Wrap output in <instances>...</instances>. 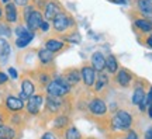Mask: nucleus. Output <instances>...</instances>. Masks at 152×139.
I'll list each match as a JSON object with an SVG mask.
<instances>
[{
  "label": "nucleus",
  "mask_w": 152,
  "mask_h": 139,
  "mask_svg": "<svg viewBox=\"0 0 152 139\" xmlns=\"http://www.w3.org/2000/svg\"><path fill=\"white\" fill-rule=\"evenodd\" d=\"M10 52H11V48L9 41L4 39V38H1L0 39V62H1V65L7 63V60L10 58Z\"/></svg>",
  "instance_id": "aec40b11"
},
{
  "label": "nucleus",
  "mask_w": 152,
  "mask_h": 139,
  "mask_svg": "<svg viewBox=\"0 0 152 139\" xmlns=\"http://www.w3.org/2000/svg\"><path fill=\"white\" fill-rule=\"evenodd\" d=\"M145 44H147L148 48H152V32L147 37V39H145Z\"/></svg>",
  "instance_id": "79ce46f5"
},
{
  "label": "nucleus",
  "mask_w": 152,
  "mask_h": 139,
  "mask_svg": "<svg viewBox=\"0 0 152 139\" xmlns=\"http://www.w3.org/2000/svg\"><path fill=\"white\" fill-rule=\"evenodd\" d=\"M11 35V30L9 27V24H6V23H0V37L1 38H9Z\"/></svg>",
  "instance_id": "c85d7f7f"
},
{
  "label": "nucleus",
  "mask_w": 152,
  "mask_h": 139,
  "mask_svg": "<svg viewBox=\"0 0 152 139\" xmlns=\"http://www.w3.org/2000/svg\"><path fill=\"white\" fill-rule=\"evenodd\" d=\"M72 87L66 80L64 79L62 75H56L55 77H52V80L48 83V86L45 87V93L47 96H54V97H66L69 96Z\"/></svg>",
  "instance_id": "f03ea898"
},
{
  "label": "nucleus",
  "mask_w": 152,
  "mask_h": 139,
  "mask_svg": "<svg viewBox=\"0 0 152 139\" xmlns=\"http://www.w3.org/2000/svg\"><path fill=\"white\" fill-rule=\"evenodd\" d=\"M7 118H9V115H7V110H6V108H1V107H0V125L6 124Z\"/></svg>",
  "instance_id": "473e14b6"
},
{
  "label": "nucleus",
  "mask_w": 152,
  "mask_h": 139,
  "mask_svg": "<svg viewBox=\"0 0 152 139\" xmlns=\"http://www.w3.org/2000/svg\"><path fill=\"white\" fill-rule=\"evenodd\" d=\"M151 21H152V17H151Z\"/></svg>",
  "instance_id": "de8ad7c7"
},
{
  "label": "nucleus",
  "mask_w": 152,
  "mask_h": 139,
  "mask_svg": "<svg viewBox=\"0 0 152 139\" xmlns=\"http://www.w3.org/2000/svg\"><path fill=\"white\" fill-rule=\"evenodd\" d=\"M45 104V96L42 93H37V94H33L31 97H28L27 103H26V111L30 115H38L39 112L42 111V107Z\"/></svg>",
  "instance_id": "20e7f679"
},
{
  "label": "nucleus",
  "mask_w": 152,
  "mask_h": 139,
  "mask_svg": "<svg viewBox=\"0 0 152 139\" xmlns=\"http://www.w3.org/2000/svg\"><path fill=\"white\" fill-rule=\"evenodd\" d=\"M44 48L48 49L49 52H52V54H56V52H59V51L66 48V44L62 39H59V38H48L45 41Z\"/></svg>",
  "instance_id": "f3484780"
},
{
  "label": "nucleus",
  "mask_w": 152,
  "mask_h": 139,
  "mask_svg": "<svg viewBox=\"0 0 152 139\" xmlns=\"http://www.w3.org/2000/svg\"><path fill=\"white\" fill-rule=\"evenodd\" d=\"M1 1H3V3H4V4H7V3H10L11 0H1Z\"/></svg>",
  "instance_id": "a18cd8bd"
},
{
  "label": "nucleus",
  "mask_w": 152,
  "mask_h": 139,
  "mask_svg": "<svg viewBox=\"0 0 152 139\" xmlns=\"http://www.w3.org/2000/svg\"><path fill=\"white\" fill-rule=\"evenodd\" d=\"M123 136H121V138L123 139H140V136H138V134H137L135 131H134V129L131 128V129H128V131H127V132H123Z\"/></svg>",
  "instance_id": "7c9ffc66"
},
{
  "label": "nucleus",
  "mask_w": 152,
  "mask_h": 139,
  "mask_svg": "<svg viewBox=\"0 0 152 139\" xmlns=\"http://www.w3.org/2000/svg\"><path fill=\"white\" fill-rule=\"evenodd\" d=\"M64 139H83V135L75 125H71L69 128L64 131Z\"/></svg>",
  "instance_id": "393cba45"
},
{
  "label": "nucleus",
  "mask_w": 152,
  "mask_h": 139,
  "mask_svg": "<svg viewBox=\"0 0 152 139\" xmlns=\"http://www.w3.org/2000/svg\"><path fill=\"white\" fill-rule=\"evenodd\" d=\"M39 30H41V31H42V32H48L49 30H51V27H49V23H48V21H45V20H44V21H42V24L39 25Z\"/></svg>",
  "instance_id": "c9c22d12"
},
{
  "label": "nucleus",
  "mask_w": 152,
  "mask_h": 139,
  "mask_svg": "<svg viewBox=\"0 0 152 139\" xmlns=\"http://www.w3.org/2000/svg\"><path fill=\"white\" fill-rule=\"evenodd\" d=\"M34 35H35V34L30 31V32H27L26 35H23V37H18V38L16 39V47H17V48H26L28 44H30V42H31V41L34 39Z\"/></svg>",
  "instance_id": "a878e982"
},
{
  "label": "nucleus",
  "mask_w": 152,
  "mask_h": 139,
  "mask_svg": "<svg viewBox=\"0 0 152 139\" xmlns=\"http://www.w3.org/2000/svg\"><path fill=\"white\" fill-rule=\"evenodd\" d=\"M75 18L72 17V14H69L68 11H62L58 16L52 20V28L54 32L58 35H66L68 32L73 31L71 28H75Z\"/></svg>",
  "instance_id": "7ed1b4c3"
},
{
  "label": "nucleus",
  "mask_w": 152,
  "mask_h": 139,
  "mask_svg": "<svg viewBox=\"0 0 152 139\" xmlns=\"http://www.w3.org/2000/svg\"><path fill=\"white\" fill-rule=\"evenodd\" d=\"M14 32H16V35H17V38L18 37H23V35H26L27 32H30V30H28L26 25H17L16 28H14Z\"/></svg>",
  "instance_id": "2f4dec72"
},
{
  "label": "nucleus",
  "mask_w": 152,
  "mask_h": 139,
  "mask_svg": "<svg viewBox=\"0 0 152 139\" xmlns=\"http://www.w3.org/2000/svg\"><path fill=\"white\" fill-rule=\"evenodd\" d=\"M80 76H82V83L85 84V89H93V84L96 82V76L97 72L92 68L90 63H83L80 68Z\"/></svg>",
  "instance_id": "423d86ee"
},
{
  "label": "nucleus",
  "mask_w": 152,
  "mask_h": 139,
  "mask_svg": "<svg viewBox=\"0 0 152 139\" xmlns=\"http://www.w3.org/2000/svg\"><path fill=\"white\" fill-rule=\"evenodd\" d=\"M62 41L64 42H71V44H80V35H79V32L77 31H71L68 32L66 35H62Z\"/></svg>",
  "instance_id": "bb28decb"
},
{
  "label": "nucleus",
  "mask_w": 152,
  "mask_h": 139,
  "mask_svg": "<svg viewBox=\"0 0 152 139\" xmlns=\"http://www.w3.org/2000/svg\"><path fill=\"white\" fill-rule=\"evenodd\" d=\"M4 108L11 114H16V112H21L26 108V104L18 96L9 94L4 100Z\"/></svg>",
  "instance_id": "1a4fd4ad"
},
{
  "label": "nucleus",
  "mask_w": 152,
  "mask_h": 139,
  "mask_svg": "<svg viewBox=\"0 0 152 139\" xmlns=\"http://www.w3.org/2000/svg\"><path fill=\"white\" fill-rule=\"evenodd\" d=\"M87 139H94V138H87Z\"/></svg>",
  "instance_id": "49530a36"
},
{
  "label": "nucleus",
  "mask_w": 152,
  "mask_h": 139,
  "mask_svg": "<svg viewBox=\"0 0 152 139\" xmlns=\"http://www.w3.org/2000/svg\"><path fill=\"white\" fill-rule=\"evenodd\" d=\"M7 82H9V75L0 70V86H1V84H6Z\"/></svg>",
  "instance_id": "f704fd0d"
},
{
  "label": "nucleus",
  "mask_w": 152,
  "mask_h": 139,
  "mask_svg": "<svg viewBox=\"0 0 152 139\" xmlns=\"http://www.w3.org/2000/svg\"><path fill=\"white\" fill-rule=\"evenodd\" d=\"M0 139H16V128L7 124L0 125Z\"/></svg>",
  "instance_id": "b1692460"
},
{
  "label": "nucleus",
  "mask_w": 152,
  "mask_h": 139,
  "mask_svg": "<svg viewBox=\"0 0 152 139\" xmlns=\"http://www.w3.org/2000/svg\"><path fill=\"white\" fill-rule=\"evenodd\" d=\"M148 115H149V118H151L152 119V104H149V106H148Z\"/></svg>",
  "instance_id": "37998d69"
},
{
  "label": "nucleus",
  "mask_w": 152,
  "mask_h": 139,
  "mask_svg": "<svg viewBox=\"0 0 152 139\" xmlns=\"http://www.w3.org/2000/svg\"><path fill=\"white\" fill-rule=\"evenodd\" d=\"M18 9L14 3H7L4 6V20L6 24H16L18 23Z\"/></svg>",
  "instance_id": "ddd939ff"
},
{
  "label": "nucleus",
  "mask_w": 152,
  "mask_h": 139,
  "mask_svg": "<svg viewBox=\"0 0 152 139\" xmlns=\"http://www.w3.org/2000/svg\"><path fill=\"white\" fill-rule=\"evenodd\" d=\"M134 27L141 34H151L152 21L149 18H145V17H138V18H134Z\"/></svg>",
  "instance_id": "a211bd4d"
},
{
  "label": "nucleus",
  "mask_w": 152,
  "mask_h": 139,
  "mask_svg": "<svg viewBox=\"0 0 152 139\" xmlns=\"http://www.w3.org/2000/svg\"><path fill=\"white\" fill-rule=\"evenodd\" d=\"M111 80L118 86V87L127 89V87H130V84L132 83V80H134V75H132V72H130L127 68H120V69L117 70V73L113 75V79H111Z\"/></svg>",
  "instance_id": "39448f33"
},
{
  "label": "nucleus",
  "mask_w": 152,
  "mask_h": 139,
  "mask_svg": "<svg viewBox=\"0 0 152 139\" xmlns=\"http://www.w3.org/2000/svg\"><path fill=\"white\" fill-rule=\"evenodd\" d=\"M90 65H92V68L96 70L97 73L104 72V70H106V56H104L100 51L93 52L92 56H90Z\"/></svg>",
  "instance_id": "2eb2a0df"
},
{
  "label": "nucleus",
  "mask_w": 152,
  "mask_h": 139,
  "mask_svg": "<svg viewBox=\"0 0 152 139\" xmlns=\"http://www.w3.org/2000/svg\"><path fill=\"white\" fill-rule=\"evenodd\" d=\"M7 72H9V75H10L11 79H17V77H18V73H17V70L14 69V68H9Z\"/></svg>",
  "instance_id": "58836bf2"
},
{
  "label": "nucleus",
  "mask_w": 152,
  "mask_h": 139,
  "mask_svg": "<svg viewBox=\"0 0 152 139\" xmlns=\"http://www.w3.org/2000/svg\"><path fill=\"white\" fill-rule=\"evenodd\" d=\"M110 1H113L115 4H123V6L130 4V0H110Z\"/></svg>",
  "instance_id": "ea45409f"
},
{
  "label": "nucleus",
  "mask_w": 152,
  "mask_h": 139,
  "mask_svg": "<svg viewBox=\"0 0 152 139\" xmlns=\"http://www.w3.org/2000/svg\"><path fill=\"white\" fill-rule=\"evenodd\" d=\"M62 76H64V79L66 80V83L71 86L72 89L76 87V86L82 82L80 69H77V68H75V66H72V68H66V69L62 72Z\"/></svg>",
  "instance_id": "9d476101"
},
{
  "label": "nucleus",
  "mask_w": 152,
  "mask_h": 139,
  "mask_svg": "<svg viewBox=\"0 0 152 139\" xmlns=\"http://www.w3.org/2000/svg\"><path fill=\"white\" fill-rule=\"evenodd\" d=\"M21 93L27 97V98L31 97L33 94H35V83H34L31 79L24 77L21 80Z\"/></svg>",
  "instance_id": "4be33fe9"
},
{
  "label": "nucleus",
  "mask_w": 152,
  "mask_h": 139,
  "mask_svg": "<svg viewBox=\"0 0 152 139\" xmlns=\"http://www.w3.org/2000/svg\"><path fill=\"white\" fill-rule=\"evenodd\" d=\"M54 58H55V54L49 52L48 49L45 48H39L38 49V59L42 66H49V65L54 62Z\"/></svg>",
  "instance_id": "412c9836"
},
{
  "label": "nucleus",
  "mask_w": 152,
  "mask_h": 139,
  "mask_svg": "<svg viewBox=\"0 0 152 139\" xmlns=\"http://www.w3.org/2000/svg\"><path fill=\"white\" fill-rule=\"evenodd\" d=\"M41 139H58V136H56L55 132H52V131H47V132L41 136Z\"/></svg>",
  "instance_id": "72a5a7b5"
},
{
  "label": "nucleus",
  "mask_w": 152,
  "mask_h": 139,
  "mask_svg": "<svg viewBox=\"0 0 152 139\" xmlns=\"http://www.w3.org/2000/svg\"><path fill=\"white\" fill-rule=\"evenodd\" d=\"M1 18H3V7L0 6V21H1Z\"/></svg>",
  "instance_id": "c03bdc74"
},
{
  "label": "nucleus",
  "mask_w": 152,
  "mask_h": 139,
  "mask_svg": "<svg viewBox=\"0 0 152 139\" xmlns=\"http://www.w3.org/2000/svg\"><path fill=\"white\" fill-rule=\"evenodd\" d=\"M145 100H147V104H152V86H149V91L147 93V96H145Z\"/></svg>",
  "instance_id": "4c0bfd02"
},
{
  "label": "nucleus",
  "mask_w": 152,
  "mask_h": 139,
  "mask_svg": "<svg viewBox=\"0 0 152 139\" xmlns=\"http://www.w3.org/2000/svg\"><path fill=\"white\" fill-rule=\"evenodd\" d=\"M62 11H64V7H62V4H61L58 0H48L42 10L44 20L48 23H52V20H54L59 13H62Z\"/></svg>",
  "instance_id": "0eeeda50"
},
{
  "label": "nucleus",
  "mask_w": 152,
  "mask_h": 139,
  "mask_svg": "<svg viewBox=\"0 0 152 139\" xmlns=\"http://www.w3.org/2000/svg\"><path fill=\"white\" fill-rule=\"evenodd\" d=\"M42 21H44L42 11L35 9V10L30 14V17L26 20V27H27L31 32H35L37 30H39V25L42 24Z\"/></svg>",
  "instance_id": "9b49d317"
},
{
  "label": "nucleus",
  "mask_w": 152,
  "mask_h": 139,
  "mask_svg": "<svg viewBox=\"0 0 152 139\" xmlns=\"http://www.w3.org/2000/svg\"><path fill=\"white\" fill-rule=\"evenodd\" d=\"M23 122H24V119H23V117H21V112H16V114H11V115H10L11 127H14V128H17V127H21Z\"/></svg>",
  "instance_id": "cd10ccee"
},
{
  "label": "nucleus",
  "mask_w": 152,
  "mask_h": 139,
  "mask_svg": "<svg viewBox=\"0 0 152 139\" xmlns=\"http://www.w3.org/2000/svg\"><path fill=\"white\" fill-rule=\"evenodd\" d=\"M110 83H111V77H110L109 73L106 72H100L96 76V82L93 84V91L96 94H104L106 91L109 90Z\"/></svg>",
  "instance_id": "6e6552de"
},
{
  "label": "nucleus",
  "mask_w": 152,
  "mask_h": 139,
  "mask_svg": "<svg viewBox=\"0 0 152 139\" xmlns=\"http://www.w3.org/2000/svg\"><path fill=\"white\" fill-rule=\"evenodd\" d=\"M34 10H35V6L34 4H27L26 7H23V20H24V23H26V20L30 17V14Z\"/></svg>",
  "instance_id": "c756f323"
},
{
  "label": "nucleus",
  "mask_w": 152,
  "mask_h": 139,
  "mask_svg": "<svg viewBox=\"0 0 152 139\" xmlns=\"http://www.w3.org/2000/svg\"><path fill=\"white\" fill-rule=\"evenodd\" d=\"M118 69H120V63L117 56L113 54H109L106 56V70H107V73L109 75H115Z\"/></svg>",
  "instance_id": "6ab92c4d"
},
{
  "label": "nucleus",
  "mask_w": 152,
  "mask_h": 139,
  "mask_svg": "<svg viewBox=\"0 0 152 139\" xmlns=\"http://www.w3.org/2000/svg\"><path fill=\"white\" fill-rule=\"evenodd\" d=\"M147 96L145 93V86H144V82L141 79H137L135 83H134V91H132V97H131V103L134 106H140L144 98Z\"/></svg>",
  "instance_id": "f8f14e48"
},
{
  "label": "nucleus",
  "mask_w": 152,
  "mask_h": 139,
  "mask_svg": "<svg viewBox=\"0 0 152 139\" xmlns=\"http://www.w3.org/2000/svg\"><path fill=\"white\" fill-rule=\"evenodd\" d=\"M52 125H54V129L56 131H65L66 128H69L71 124V117L68 114H58L54 117V121H52Z\"/></svg>",
  "instance_id": "dca6fc26"
},
{
  "label": "nucleus",
  "mask_w": 152,
  "mask_h": 139,
  "mask_svg": "<svg viewBox=\"0 0 152 139\" xmlns=\"http://www.w3.org/2000/svg\"><path fill=\"white\" fill-rule=\"evenodd\" d=\"M135 10L141 17L149 18L152 17V0H135Z\"/></svg>",
  "instance_id": "4468645a"
},
{
  "label": "nucleus",
  "mask_w": 152,
  "mask_h": 139,
  "mask_svg": "<svg viewBox=\"0 0 152 139\" xmlns=\"http://www.w3.org/2000/svg\"><path fill=\"white\" fill-rule=\"evenodd\" d=\"M132 124H134V117L130 111L117 110L114 114L110 115L109 129L114 134H123L132 128Z\"/></svg>",
  "instance_id": "f257e3e1"
},
{
  "label": "nucleus",
  "mask_w": 152,
  "mask_h": 139,
  "mask_svg": "<svg viewBox=\"0 0 152 139\" xmlns=\"http://www.w3.org/2000/svg\"><path fill=\"white\" fill-rule=\"evenodd\" d=\"M144 139H152V127H149V128H148L147 131H145Z\"/></svg>",
  "instance_id": "a19ab883"
},
{
  "label": "nucleus",
  "mask_w": 152,
  "mask_h": 139,
  "mask_svg": "<svg viewBox=\"0 0 152 139\" xmlns=\"http://www.w3.org/2000/svg\"><path fill=\"white\" fill-rule=\"evenodd\" d=\"M13 3L18 7H26L27 4H30V0H14Z\"/></svg>",
  "instance_id": "e433bc0d"
},
{
  "label": "nucleus",
  "mask_w": 152,
  "mask_h": 139,
  "mask_svg": "<svg viewBox=\"0 0 152 139\" xmlns=\"http://www.w3.org/2000/svg\"><path fill=\"white\" fill-rule=\"evenodd\" d=\"M35 77H37V83L41 86V87H44V89L48 86L49 82L52 80V75H51V72H49V70H45V69L38 70L37 75H35Z\"/></svg>",
  "instance_id": "5701e85b"
}]
</instances>
